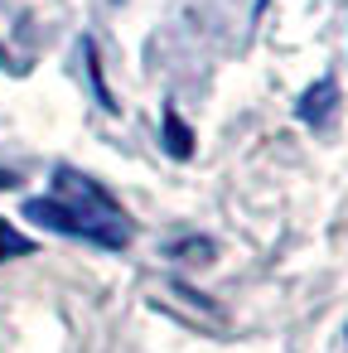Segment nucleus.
Here are the masks:
<instances>
[{"label":"nucleus","instance_id":"nucleus-2","mask_svg":"<svg viewBox=\"0 0 348 353\" xmlns=\"http://www.w3.org/2000/svg\"><path fill=\"white\" fill-rule=\"evenodd\" d=\"M54 199H63L68 208H78V213H88V218H102V223H131V218L121 213V203H116L92 174H83V170H73V165H59V170H54Z\"/></svg>","mask_w":348,"mask_h":353},{"label":"nucleus","instance_id":"nucleus-9","mask_svg":"<svg viewBox=\"0 0 348 353\" xmlns=\"http://www.w3.org/2000/svg\"><path fill=\"white\" fill-rule=\"evenodd\" d=\"M0 189H20V174L15 170H0Z\"/></svg>","mask_w":348,"mask_h":353},{"label":"nucleus","instance_id":"nucleus-6","mask_svg":"<svg viewBox=\"0 0 348 353\" xmlns=\"http://www.w3.org/2000/svg\"><path fill=\"white\" fill-rule=\"evenodd\" d=\"M165 256L170 261H194V266H208L213 256H218V242L213 237H174V242H165Z\"/></svg>","mask_w":348,"mask_h":353},{"label":"nucleus","instance_id":"nucleus-7","mask_svg":"<svg viewBox=\"0 0 348 353\" xmlns=\"http://www.w3.org/2000/svg\"><path fill=\"white\" fill-rule=\"evenodd\" d=\"M34 252H39L34 237H25L20 228H10L6 218H0V266H6V261H20V256H34Z\"/></svg>","mask_w":348,"mask_h":353},{"label":"nucleus","instance_id":"nucleus-1","mask_svg":"<svg viewBox=\"0 0 348 353\" xmlns=\"http://www.w3.org/2000/svg\"><path fill=\"white\" fill-rule=\"evenodd\" d=\"M25 218L30 223H39V228H54V232H63V237H83V242H92V247H107V252H121L126 242H131V223H102V218H88V213H78V208H68L63 199H30L25 203Z\"/></svg>","mask_w":348,"mask_h":353},{"label":"nucleus","instance_id":"nucleus-8","mask_svg":"<svg viewBox=\"0 0 348 353\" xmlns=\"http://www.w3.org/2000/svg\"><path fill=\"white\" fill-rule=\"evenodd\" d=\"M174 295H184V300H189V305H198V310H208V314H218V305H213V300H208V295H198V290H194V285H184V281H174Z\"/></svg>","mask_w":348,"mask_h":353},{"label":"nucleus","instance_id":"nucleus-3","mask_svg":"<svg viewBox=\"0 0 348 353\" xmlns=\"http://www.w3.org/2000/svg\"><path fill=\"white\" fill-rule=\"evenodd\" d=\"M334 112H338V78H334V73H319V78H314L305 92H300L295 117H300L305 126H324Z\"/></svg>","mask_w":348,"mask_h":353},{"label":"nucleus","instance_id":"nucleus-5","mask_svg":"<svg viewBox=\"0 0 348 353\" xmlns=\"http://www.w3.org/2000/svg\"><path fill=\"white\" fill-rule=\"evenodd\" d=\"M160 141H165L170 160H189L194 155V131L184 126V117H179L174 102H165V112H160Z\"/></svg>","mask_w":348,"mask_h":353},{"label":"nucleus","instance_id":"nucleus-4","mask_svg":"<svg viewBox=\"0 0 348 353\" xmlns=\"http://www.w3.org/2000/svg\"><path fill=\"white\" fill-rule=\"evenodd\" d=\"M83 68H88V88H92L97 107L116 117V112H121V102H116V92L107 88V73H102V54H97V39H92V34H83Z\"/></svg>","mask_w":348,"mask_h":353}]
</instances>
